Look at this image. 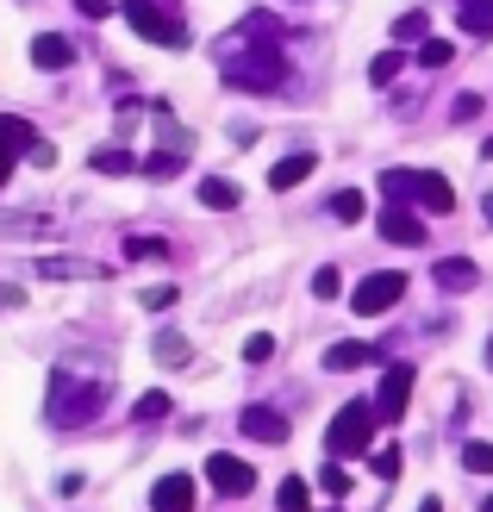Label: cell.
<instances>
[{
    "mask_svg": "<svg viewBox=\"0 0 493 512\" xmlns=\"http://www.w3.org/2000/svg\"><path fill=\"white\" fill-rule=\"evenodd\" d=\"M219 57H225V88H244V94H269L281 88V75H288V63H281V44L269 38H225L219 44Z\"/></svg>",
    "mask_w": 493,
    "mask_h": 512,
    "instance_id": "1",
    "label": "cell"
},
{
    "mask_svg": "<svg viewBox=\"0 0 493 512\" xmlns=\"http://www.w3.org/2000/svg\"><path fill=\"white\" fill-rule=\"evenodd\" d=\"M107 406V381H82V375H50V419L57 425H88Z\"/></svg>",
    "mask_w": 493,
    "mask_h": 512,
    "instance_id": "2",
    "label": "cell"
},
{
    "mask_svg": "<svg viewBox=\"0 0 493 512\" xmlns=\"http://www.w3.org/2000/svg\"><path fill=\"white\" fill-rule=\"evenodd\" d=\"M325 450L344 463V456H362V450H375V400H350L344 413L331 419L325 431Z\"/></svg>",
    "mask_w": 493,
    "mask_h": 512,
    "instance_id": "3",
    "label": "cell"
},
{
    "mask_svg": "<svg viewBox=\"0 0 493 512\" xmlns=\"http://www.w3.org/2000/svg\"><path fill=\"white\" fill-rule=\"evenodd\" d=\"M119 13H125V25H132L144 44H163V50H181V44H188V25H175L157 0H125Z\"/></svg>",
    "mask_w": 493,
    "mask_h": 512,
    "instance_id": "4",
    "label": "cell"
},
{
    "mask_svg": "<svg viewBox=\"0 0 493 512\" xmlns=\"http://www.w3.org/2000/svg\"><path fill=\"white\" fill-rule=\"evenodd\" d=\"M400 294H406V275H400V269H381V275H369V281H356L350 306H356L362 319H381L387 306H400Z\"/></svg>",
    "mask_w": 493,
    "mask_h": 512,
    "instance_id": "5",
    "label": "cell"
},
{
    "mask_svg": "<svg viewBox=\"0 0 493 512\" xmlns=\"http://www.w3.org/2000/svg\"><path fill=\"white\" fill-rule=\"evenodd\" d=\"M406 400H412V363H387L381 369V388H375V419L381 425H400L406 419Z\"/></svg>",
    "mask_w": 493,
    "mask_h": 512,
    "instance_id": "6",
    "label": "cell"
},
{
    "mask_svg": "<svg viewBox=\"0 0 493 512\" xmlns=\"http://www.w3.org/2000/svg\"><path fill=\"white\" fill-rule=\"evenodd\" d=\"M206 481H213V494L244 500L256 488V469L244 463V456H231V450H213V456H206Z\"/></svg>",
    "mask_w": 493,
    "mask_h": 512,
    "instance_id": "7",
    "label": "cell"
},
{
    "mask_svg": "<svg viewBox=\"0 0 493 512\" xmlns=\"http://www.w3.org/2000/svg\"><path fill=\"white\" fill-rule=\"evenodd\" d=\"M381 238H387V244L419 250V244H425V219H419V213H406V207H381Z\"/></svg>",
    "mask_w": 493,
    "mask_h": 512,
    "instance_id": "8",
    "label": "cell"
},
{
    "mask_svg": "<svg viewBox=\"0 0 493 512\" xmlns=\"http://www.w3.org/2000/svg\"><path fill=\"white\" fill-rule=\"evenodd\" d=\"M244 438H256V444H288V419L275 413V406H244Z\"/></svg>",
    "mask_w": 493,
    "mask_h": 512,
    "instance_id": "9",
    "label": "cell"
},
{
    "mask_svg": "<svg viewBox=\"0 0 493 512\" xmlns=\"http://www.w3.org/2000/svg\"><path fill=\"white\" fill-rule=\"evenodd\" d=\"M150 512H194V475H163L150 488Z\"/></svg>",
    "mask_w": 493,
    "mask_h": 512,
    "instance_id": "10",
    "label": "cell"
},
{
    "mask_svg": "<svg viewBox=\"0 0 493 512\" xmlns=\"http://www.w3.org/2000/svg\"><path fill=\"white\" fill-rule=\"evenodd\" d=\"M412 200H419L425 213H437V219H444V213L456 207V188L444 182V175H425V169H419V175H412Z\"/></svg>",
    "mask_w": 493,
    "mask_h": 512,
    "instance_id": "11",
    "label": "cell"
},
{
    "mask_svg": "<svg viewBox=\"0 0 493 512\" xmlns=\"http://www.w3.org/2000/svg\"><path fill=\"white\" fill-rule=\"evenodd\" d=\"M313 169H319V157H313V150H294V157H281V163L269 169V188H275V194H288V188H300Z\"/></svg>",
    "mask_w": 493,
    "mask_h": 512,
    "instance_id": "12",
    "label": "cell"
},
{
    "mask_svg": "<svg viewBox=\"0 0 493 512\" xmlns=\"http://www.w3.org/2000/svg\"><path fill=\"white\" fill-rule=\"evenodd\" d=\"M431 275H437V288H444V294H469L475 281H481V269L469 263V256H444V263H437Z\"/></svg>",
    "mask_w": 493,
    "mask_h": 512,
    "instance_id": "13",
    "label": "cell"
},
{
    "mask_svg": "<svg viewBox=\"0 0 493 512\" xmlns=\"http://www.w3.org/2000/svg\"><path fill=\"white\" fill-rule=\"evenodd\" d=\"M32 63H38V69H69V63H75V44H69L63 32H38V38H32Z\"/></svg>",
    "mask_w": 493,
    "mask_h": 512,
    "instance_id": "14",
    "label": "cell"
},
{
    "mask_svg": "<svg viewBox=\"0 0 493 512\" xmlns=\"http://www.w3.org/2000/svg\"><path fill=\"white\" fill-rule=\"evenodd\" d=\"M369 363H381L375 344H331L325 350V369H369Z\"/></svg>",
    "mask_w": 493,
    "mask_h": 512,
    "instance_id": "15",
    "label": "cell"
},
{
    "mask_svg": "<svg viewBox=\"0 0 493 512\" xmlns=\"http://www.w3.org/2000/svg\"><path fill=\"white\" fill-rule=\"evenodd\" d=\"M456 19L469 38H493V0H456Z\"/></svg>",
    "mask_w": 493,
    "mask_h": 512,
    "instance_id": "16",
    "label": "cell"
},
{
    "mask_svg": "<svg viewBox=\"0 0 493 512\" xmlns=\"http://www.w3.org/2000/svg\"><path fill=\"white\" fill-rule=\"evenodd\" d=\"M238 182H225V175H206V182H200V207H213V213H231V207H238Z\"/></svg>",
    "mask_w": 493,
    "mask_h": 512,
    "instance_id": "17",
    "label": "cell"
},
{
    "mask_svg": "<svg viewBox=\"0 0 493 512\" xmlns=\"http://www.w3.org/2000/svg\"><path fill=\"white\" fill-rule=\"evenodd\" d=\"M88 169L94 175H132L138 157H132V150H119V144H107V150H94V157H88Z\"/></svg>",
    "mask_w": 493,
    "mask_h": 512,
    "instance_id": "18",
    "label": "cell"
},
{
    "mask_svg": "<svg viewBox=\"0 0 493 512\" xmlns=\"http://www.w3.org/2000/svg\"><path fill=\"white\" fill-rule=\"evenodd\" d=\"M275 506H281V512H306V506H313V488H306L300 475H288V481L275 488Z\"/></svg>",
    "mask_w": 493,
    "mask_h": 512,
    "instance_id": "19",
    "label": "cell"
},
{
    "mask_svg": "<svg viewBox=\"0 0 493 512\" xmlns=\"http://www.w3.org/2000/svg\"><path fill=\"white\" fill-rule=\"evenodd\" d=\"M169 413H175V400H169L163 388H157V394H144V400L132 406V419H138V425H157V419H169Z\"/></svg>",
    "mask_w": 493,
    "mask_h": 512,
    "instance_id": "20",
    "label": "cell"
},
{
    "mask_svg": "<svg viewBox=\"0 0 493 512\" xmlns=\"http://www.w3.org/2000/svg\"><path fill=\"white\" fill-rule=\"evenodd\" d=\"M412 175H419V169H387V175H381V194H387V207H400V200H412Z\"/></svg>",
    "mask_w": 493,
    "mask_h": 512,
    "instance_id": "21",
    "label": "cell"
},
{
    "mask_svg": "<svg viewBox=\"0 0 493 512\" xmlns=\"http://www.w3.org/2000/svg\"><path fill=\"white\" fill-rule=\"evenodd\" d=\"M331 213H337V219H344V225H356L362 213H369V200H362L356 188H337V200H331Z\"/></svg>",
    "mask_w": 493,
    "mask_h": 512,
    "instance_id": "22",
    "label": "cell"
},
{
    "mask_svg": "<svg viewBox=\"0 0 493 512\" xmlns=\"http://www.w3.org/2000/svg\"><path fill=\"white\" fill-rule=\"evenodd\" d=\"M400 69H406V57H400V50H381V57L369 63V82H375V88H387V82H394Z\"/></svg>",
    "mask_w": 493,
    "mask_h": 512,
    "instance_id": "23",
    "label": "cell"
},
{
    "mask_svg": "<svg viewBox=\"0 0 493 512\" xmlns=\"http://www.w3.org/2000/svg\"><path fill=\"white\" fill-rule=\"evenodd\" d=\"M319 494H331V500H344V494H350V475H344V463H337V456L319 469Z\"/></svg>",
    "mask_w": 493,
    "mask_h": 512,
    "instance_id": "24",
    "label": "cell"
},
{
    "mask_svg": "<svg viewBox=\"0 0 493 512\" xmlns=\"http://www.w3.org/2000/svg\"><path fill=\"white\" fill-rule=\"evenodd\" d=\"M369 469L387 481V488H394V481H400V450H394V444H387V450H369Z\"/></svg>",
    "mask_w": 493,
    "mask_h": 512,
    "instance_id": "25",
    "label": "cell"
},
{
    "mask_svg": "<svg viewBox=\"0 0 493 512\" xmlns=\"http://www.w3.org/2000/svg\"><path fill=\"white\" fill-rule=\"evenodd\" d=\"M157 363H188V338L181 331H157Z\"/></svg>",
    "mask_w": 493,
    "mask_h": 512,
    "instance_id": "26",
    "label": "cell"
},
{
    "mask_svg": "<svg viewBox=\"0 0 493 512\" xmlns=\"http://www.w3.org/2000/svg\"><path fill=\"white\" fill-rule=\"evenodd\" d=\"M462 469H469V475H493V444H462Z\"/></svg>",
    "mask_w": 493,
    "mask_h": 512,
    "instance_id": "27",
    "label": "cell"
},
{
    "mask_svg": "<svg viewBox=\"0 0 493 512\" xmlns=\"http://www.w3.org/2000/svg\"><path fill=\"white\" fill-rule=\"evenodd\" d=\"M144 175H157V182L181 175V150H157V157H144Z\"/></svg>",
    "mask_w": 493,
    "mask_h": 512,
    "instance_id": "28",
    "label": "cell"
},
{
    "mask_svg": "<svg viewBox=\"0 0 493 512\" xmlns=\"http://www.w3.org/2000/svg\"><path fill=\"white\" fill-rule=\"evenodd\" d=\"M450 57H456V50H450L444 38H425V44H419V69H444Z\"/></svg>",
    "mask_w": 493,
    "mask_h": 512,
    "instance_id": "29",
    "label": "cell"
},
{
    "mask_svg": "<svg viewBox=\"0 0 493 512\" xmlns=\"http://www.w3.org/2000/svg\"><path fill=\"white\" fill-rule=\"evenodd\" d=\"M269 356H275V338H269V331H250V338H244V363H269Z\"/></svg>",
    "mask_w": 493,
    "mask_h": 512,
    "instance_id": "30",
    "label": "cell"
},
{
    "mask_svg": "<svg viewBox=\"0 0 493 512\" xmlns=\"http://www.w3.org/2000/svg\"><path fill=\"white\" fill-rule=\"evenodd\" d=\"M337 294H344V275H337V269H319V275H313V300H337Z\"/></svg>",
    "mask_w": 493,
    "mask_h": 512,
    "instance_id": "31",
    "label": "cell"
},
{
    "mask_svg": "<svg viewBox=\"0 0 493 512\" xmlns=\"http://www.w3.org/2000/svg\"><path fill=\"white\" fill-rule=\"evenodd\" d=\"M425 25H431L425 13H406V19L394 25V38H400V44H412V38H425Z\"/></svg>",
    "mask_w": 493,
    "mask_h": 512,
    "instance_id": "32",
    "label": "cell"
},
{
    "mask_svg": "<svg viewBox=\"0 0 493 512\" xmlns=\"http://www.w3.org/2000/svg\"><path fill=\"white\" fill-rule=\"evenodd\" d=\"M144 306H150V313H163V306H175V288H169V281H163V288H144Z\"/></svg>",
    "mask_w": 493,
    "mask_h": 512,
    "instance_id": "33",
    "label": "cell"
},
{
    "mask_svg": "<svg viewBox=\"0 0 493 512\" xmlns=\"http://www.w3.org/2000/svg\"><path fill=\"white\" fill-rule=\"evenodd\" d=\"M481 113V94H456V107H450V119H475Z\"/></svg>",
    "mask_w": 493,
    "mask_h": 512,
    "instance_id": "34",
    "label": "cell"
},
{
    "mask_svg": "<svg viewBox=\"0 0 493 512\" xmlns=\"http://www.w3.org/2000/svg\"><path fill=\"white\" fill-rule=\"evenodd\" d=\"M75 13H82V19H107L113 0H75Z\"/></svg>",
    "mask_w": 493,
    "mask_h": 512,
    "instance_id": "35",
    "label": "cell"
},
{
    "mask_svg": "<svg viewBox=\"0 0 493 512\" xmlns=\"http://www.w3.org/2000/svg\"><path fill=\"white\" fill-rule=\"evenodd\" d=\"M125 256H163V244L157 238H132V244H125Z\"/></svg>",
    "mask_w": 493,
    "mask_h": 512,
    "instance_id": "36",
    "label": "cell"
},
{
    "mask_svg": "<svg viewBox=\"0 0 493 512\" xmlns=\"http://www.w3.org/2000/svg\"><path fill=\"white\" fill-rule=\"evenodd\" d=\"M13 163H19V150H13L7 138H0V182H7V175H13Z\"/></svg>",
    "mask_w": 493,
    "mask_h": 512,
    "instance_id": "37",
    "label": "cell"
},
{
    "mask_svg": "<svg viewBox=\"0 0 493 512\" xmlns=\"http://www.w3.org/2000/svg\"><path fill=\"white\" fill-rule=\"evenodd\" d=\"M481 219H487V225H493V194H481Z\"/></svg>",
    "mask_w": 493,
    "mask_h": 512,
    "instance_id": "38",
    "label": "cell"
},
{
    "mask_svg": "<svg viewBox=\"0 0 493 512\" xmlns=\"http://www.w3.org/2000/svg\"><path fill=\"white\" fill-rule=\"evenodd\" d=\"M487 157H493V138H487Z\"/></svg>",
    "mask_w": 493,
    "mask_h": 512,
    "instance_id": "39",
    "label": "cell"
},
{
    "mask_svg": "<svg viewBox=\"0 0 493 512\" xmlns=\"http://www.w3.org/2000/svg\"><path fill=\"white\" fill-rule=\"evenodd\" d=\"M487 363H493V344H487Z\"/></svg>",
    "mask_w": 493,
    "mask_h": 512,
    "instance_id": "40",
    "label": "cell"
},
{
    "mask_svg": "<svg viewBox=\"0 0 493 512\" xmlns=\"http://www.w3.org/2000/svg\"><path fill=\"white\" fill-rule=\"evenodd\" d=\"M487 512H493V494H487Z\"/></svg>",
    "mask_w": 493,
    "mask_h": 512,
    "instance_id": "41",
    "label": "cell"
}]
</instances>
